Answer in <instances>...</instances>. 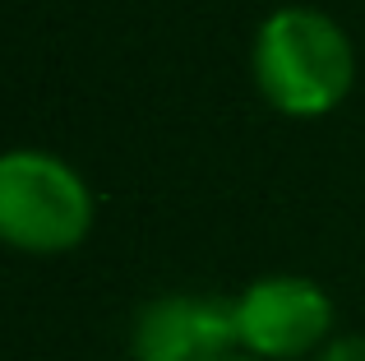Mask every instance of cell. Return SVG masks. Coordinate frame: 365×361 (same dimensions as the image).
Segmentation results:
<instances>
[{
	"label": "cell",
	"instance_id": "cell-1",
	"mask_svg": "<svg viewBox=\"0 0 365 361\" xmlns=\"http://www.w3.org/2000/svg\"><path fill=\"white\" fill-rule=\"evenodd\" d=\"M255 83L287 116H319L347 98L356 79L351 37L310 5H282L255 33Z\"/></svg>",
	"mask_w": 365,
	"mask_h": 361
},
{
	"label": "cell",
	"instance_id": "cell-2",
	"mask_svg": "<svg viewBox=\"0 0 365 361\" xmlns=\"http://www.w3.org/2000/svg\"><path fill=\"white\" fill-rule=\"evenodd\" d=\"M93 190L65 158L42 148L0 153V241L28 255H61L88 236Z\"/></svg>",
	"mask_w": 365,
	"mask_h": 361
},
{
	"label": "cell",
	"instance_id": "cell-3",
	"mask_svg": "<svg viewBox=\"0 0 365 361\" xmlns=\"http://www.w3.org/2000/svg\"><path fill=\"white\" fill-rule=\"evenodd\" d=\"M236 306V343L259 361H301L333 338V301L301 273H273L250 283Z\"/></svg>",
	"mask_w": 365,
	"mask_h": 361
},
{
	"label": "cell",
	"instance_id": "cell-4",
	"mask_svg": "<svg viewBox=\"0 0 365 361\" xmlns=\"http://www.w3.org/2000/svg\"><path fill=\"white\" fill-rule=\"evenodd\" d=\"M236 343V306L222 297L171 292L134 315V361H227Z\"/></svg>",
	"mask_w": 365,
	"mask_h": 361
},
{
	"label": "cell",
	"instance_id": "cell-5",
	"mask_svg": "<svg viewBox=\"0 0 365 361\" xmlns=\"http://www.w3.org/2000/svg\"><path fill=\"white\" fill-rule=\"evenodd\" d=\"M310 361H365V334H342V338H329Z\"/></svg>",
	"mask_w": 365,
	"mask_h": 361
},
{
	"label": "cell",
	"instance_id": "cell-6",
	"mask_svg": "<svg viewBox=\"0 0 365 361\" xmlns=\"http://www.w3.org/2000/svg\"><path fill=\"white\" fill-rule=\"evenodd\" d=\"M227 361H259V357H245V352H232V357H227Z\"/></svg>",
	"mask_w": 365,
	"mask_h": 361
}]
</instances>
